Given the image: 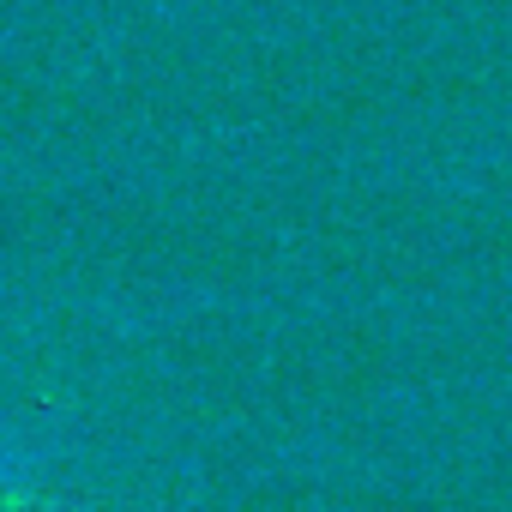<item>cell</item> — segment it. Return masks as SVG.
<instances>
[{
    "label": "cell",
    "instance_id": "6da1fadb",
    "mask_svg": "<svg viewBox=\"0 0 512 512\" xmlns=\"http://www.w3.org/2000/svg\"><path fill=\"white\" fill-rule=\"evenodd\" d=\"M13 506V488H7V476H0V512H7Z\"/></svg>",
    "mask_w": 512,
    "mask_h": 512
}]
</instances>
